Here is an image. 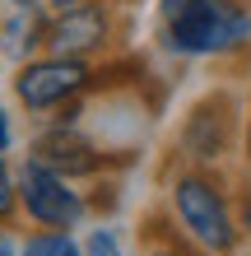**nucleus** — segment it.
<instances>
[{"instance_id":"obj_10","label":"nucleus","mask_w":251,"mask_h":256,"mask_svg":"<svg viewBox=\"0 0 251 256\" xmlns=\"http://www.w3.org/2000/svg\"><path fill=\"white\" fill-rule=\"evenodd\" d=\"M19 224V163L0 154V228Z\"/></svg>"},{"instance_id":"obj_6","label":"nucleus","mask_w":251,"mask_h":256,"mask_svg":"<svg viewBox=\"0 0 251 256\" xmlns=\"http://www.w3.org/2000/svg\"><path fill=\"white\" fill-rule=\"evenodd\" d=\"M88 214L93 205H88L84 182H70L37 158H19V224L75 233L79 224H88Z\"/></svg>"},{"instance_id":"obj_2","label":"nucleus","mask_w":251,"mask_h":256,"mask_svg":"<svg viewBox=\"0 0 251 256\" xmlns=\"http://www.w3.org/2000/svg\"><path fill=\"white\" fill-rule=\"evenodd\" d=\"M168 214L172 228L205 256H233L242 242L233 214V186L214 168H177L168 182Z\"/></svg>"},{"instance_id":"obj_19","label":"nucleus","mask_w":251,"mask_h":256,"mask_svg":"<svg viewBox=\"0 0 251 256\" xmlns=\"http://www.w3.org/2000/svg\"><path fill=\"white\" fill-rule=\"evenodd\" d=\"M5 61H9V56H5V38H0V66H5Z\"/></svg>"},{"instance_id":"obj_12","label":"nucleus","mask_w":251,"mask_h":256,"mask_svg":"<svg viewBox=\"0 0 251 256\" xmlns=\"http://www.w3.org/2000/svg\"><path fill=\"white\" fill-rule=\"evenodd\" d=\"M84 256H130V252H126L121 238H116V228H102L98 224V228L84 233Z\"/></svg>"},{"instance_id":"obj_9","label":"nucleus","mask_w":251,"mask_h":256,"mask_svg":"<svg viewBox=\"0 0 251 256\" xmlns=\"http://www.w3.org/2000/svg\"><path fill=\"white\" fill-rule=\"evenodd\" d=\"M19 256H84V238L61 228H28L19 238Z\"/></svg>"},{"instance_id":"obj_16","label":"nucleus","mask_w":251,"mask_h":256,"mask_svg":"<svg viewBox=\"0 0 251 256\" xmlns=\"http://www.w3.org/2000/svg\"><path fill=\"white\" fill-rule=\"evenodd\" d=\"M0 256H19V233L14 228H0Z\"/></svg>"},{"instance_id":"obj_14","label":"nucleus","mask_w":251,"mask_h":256,"mask_svg":"<svg viewBox=\"0 0 251 256\" xmlns=\"http://www.w3.org/2000/svg\"><path fill=\"white\" fill-rule=\"evenodd\" d=\"M233 214H238V233L251 242V172L238 182V191H233Z\"/></svg>"},{"instance_id":"obj_11","label":"nucleus","mask_w":251,"mask_h":256,"mask_svg":"<svg viewBox=\"0 0 251 256\" xmlns=\"http://www.w3.org/2000/svg\"><path fill=\"white\" fill-rule=\"evenodd\" d=\"M144 242H149V247H144V256H205L200 247H191L172 224H163V228H154V233L144 228Z\"/></svg>"},{"instance_id":"obj_5","label":"nucleus","mask_w":251,"mask_h":256,"mask_svg":"<svg viewBox=\"0 0 251 256\" xmlns=\"http://www.w3.org/2000/svg\"><path fill=\"white\" fill-rule=\"evenodd\" d=\"M238 144H242V108L233 88L200 94L177 122V140H172L182 168H219Z\"/></svg>"},{"instance_id":"obj_7","label":"nucleus","mask_w":251,"mask_h":256,"mask_svg":"<svg viewBox=\"0 0 251 256\" xmlns=\"http://www.w3.org/2000/svg\"><path fill=\"white\" fill-rule=\"evenodd\" d=\"M116 47V0H88L42 14V52L102 61Z\"/></svg>"},{"instance_id":"obj_18","label":"nucleus","mask_w":251,"mask_h":256,"mask_svg":"<svg viewBox=\"0 0 251 256\" xmlns=\"http://www.w3.org/2000/svg\"><path fill=\"white\" fill-rule=\"evenodd\" d=\"M65 5H88V0H47V10H65Z\"/></svg>"},{"instance_id":"obj_15","label":"nucleus","mask_w":251,"mask_h":256,"mask_svg":"<svg viewBox=\"0 0 251 256\" xmlns=\"http://www.w3.org/2000/svg\"><path fill=\"white\" fill-rule=\"evenodd\" d=\"M242 163H247V172H251V102L242 108Z\"/></svg>"},{"instance_id":"obj_3","label":"nucleus","mask_w":251,"mask_h":256,"mask_svg":"<svg viewBox=\"0 0 251 256\" xmlns=\"http://www.w3.org/2000/svg\"><path fill=\"white\" fill-rule=\"evenodd\" d=\"M98 94V61H79V56L61 52H37L28 61L9 66V102L28 122H51L56 112L88 102Z\"/></svg>"},{"instance_id":"obj_8","label":"nucleus","mask_w":251,"mask_h":256,"mask_svg":"<svg viewBox=\"0 0 251 256\" xmlns=\"http://www.w3.org/2000/svg\"><path fill=\"white\" fill-rule=\"evenodd\" d=\"M42 14L47 10H5L0 14V38H5L9 61H28L42 52Z\"/></svg>"},{"instance_id":"obj_1","label":"nucleus","mask_w":251,"mask_h":256,"mask_svg":"<svg viewBox=\"0 0 251 256\" xmlns=\"http://www.w3.org/2000/svg\"><path fill=\"white\" fill-rule=\"evenodd\" d=\"M158 47L182 61L247 52L251 0H158Z\"/></svg>"},{"instance_id":"obj_4","label":"nucleus","mask_w":251,"mask_h":256,"mask_svg":"<svg viewBox=\"0 0 251 256\" xmlns=\"http://www.w3.org/2000/svg\"><path fill=\"white\" fill-rule=\"evenodd\" d=\"M23 158L47 163L51 172L70 177V182H98V177L116 172L121 163H130L135 154H116V149L98 144L88 135V126H84V102H75V108L56 112L51 122L33 126V135L23 144Z\"/></svg>"},{"instance_id":"obj_20","label":"nucleus","mask_w":251,"mask_h":256,"mask_svg":"<svg viewBox=\"0 0 251 256\" xmlns=\"http://www.w3.org/2000/svg\"><path fill=\"white\" fill-rule=\"evenodd\" d=\"M233 256H251V252H233Z\"/></svg>"},{"instance_id":"obj_17","label":"nucleus","mask_w":251,"mask_h":256,"mask_svg":"<svg viewBox=\"0 0 251 256\" xmlns=\"http://www.w3.org/2000/svg\"><path fill=\"white\" fill-rule=\"evenodd\" d=\"M5 10H47V0H0Z\"/></svg>"},{"instance_id":"obj_13","label":"nucleus","mask_w":251,"mask_h":256,"mask_svg":"<svg viewBox=\"0 0 251 256\" xmlns=\"http://www.w3.org/2000/svg\"><path fill=\"white\" fill-rule=\"evenodd\" d=\"M14 144H19V112L9 94H0V154H14Z\"/></svg>"}]
</instances>
